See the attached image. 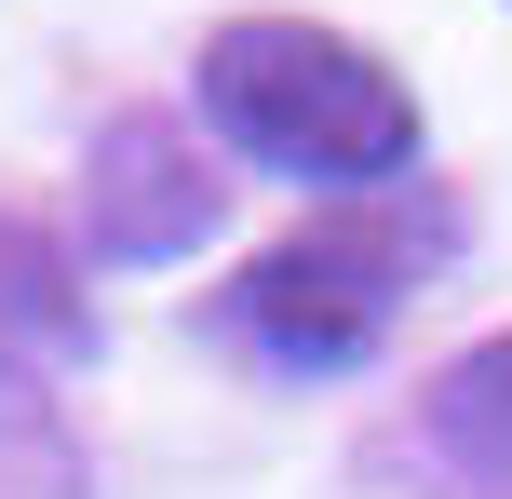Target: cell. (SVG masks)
Returning <instances> with one entry per match:
<instances>
[{
	"label": "cell",
	"instance_id": "obj_1",
	"mask_svg": "<svg viewBox=\"0 0 512 499\" xmlns=\"http://www.w3.org/2000/svg\"><path fill=\"white\" fill-rule=\"evenodd\" d=\"M189 95H203V122L230 135L243 162L310 176V189H351V203L418 162V95L391 81V54L337 41V27H310V14H230L203 41V68H189Z\"/></svg>",
	"mask_w": 512,
	"mask_h": 499
},
{
	"label": "cell",
	"instance_id": "obj_2",
	"mask_svg": "<svg viewBox=\"0 0 512 499\" xmlns=\"http://www.w3.org/2000/svg\"><path fill=\"white\" fill-rule=\"evenodd\" d=\"M445 243H459V216H445L432 189H364V203H324L310 230H283L270 257L230 270V324L270 351V365L337 378V365H364V351L391 338V311L445 270Z\"/></svg>",
	"mask_w": 512,
	"mask_h": 499
},
{
	"label": "cell",
	"instance_id": "obj_3",
	"mask_svg": "<svg viewBox=\"0 0 512 499\" xmlns=\"http://www.w3.org/2000/svg\"><path fill=\"white\" fill-rule=\"evenodd\" d=\"M216 203H230V189H216V162L189 149L176 122H108L95 135V243L108 257H176V243H203L216 230Z\"/></svg>",
	"mask_w": 512,
	"mask_h": 499
},
{
	"label": "cell",
	"instance_id": "obj_4",
	"mask_svg": "<svg viewBox=\"0 0 512 499\" xmlns=\"http://www.w3.org/2000/svg\"><path fill=\"white\" fill-rule=\"evenodd\" d=\"M432 432L472 459V473H512V338L459 351V365L432 378Z\"/></svg>",
	"mask_w": 512,
	"mask_h": 499
},
{
	"label": "cell",
	"instance_id": "obj_5",
	"mask_svg": "<svg viewBox=\"0 0 512 499\" xmlns=\"http://www.w3.org/2000/svg\"><path fill=\"white\" fill-rule=\"evenodd\" d=\"M0 324H27V338H81V311H68V270L41 257V243L0 216Z\"/></svg>",
	"mask_w": 512,
	"mask_h": 499
}]
</instances>
